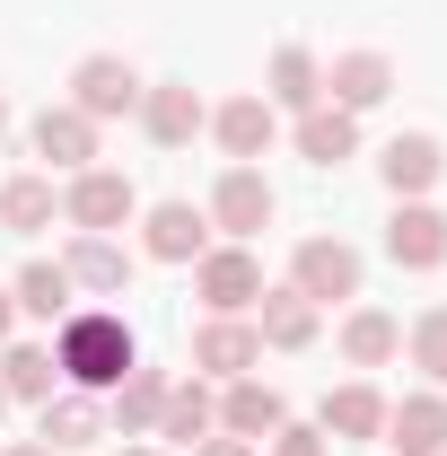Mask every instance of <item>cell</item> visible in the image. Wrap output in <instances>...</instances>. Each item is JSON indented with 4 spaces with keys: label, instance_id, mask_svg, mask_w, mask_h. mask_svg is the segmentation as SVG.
Returning <instances> with one entry per match:
<instances>
[{
    "label": "cell",
    "instance_id": "cell-1",
    "mask_svg": "<svg viewBox=\"0 0 447 456\" xmlns=\"http://www.w3.org/2000/svg\"><path fill=\"white\" fill-rule=\"evenodd\" d=\"M53 369H61V387H79V395H114L141 369V342H132V325L114 307H70L53 325Z\"/></svg>",
    "mask_w": 447,
    "mask_h": 456
},
{
    "label": "cell",
    "instance_id": "cell-2",
    "mask_svg": "<svg viewBox=\"0 0 447 456\" xmlns=\"http://www.w3.org/2000/svg\"><path fill=\"white\" fill-rule=\"evenodd\" d=\"M61 220L79 228V237H114V228L141 220V193H132L123 167H79L70 184H61Z\"/></svg>",
    "mask_w": 447,
    "mask_h": 456
},
{
    "label": "cell",
    "instance_id": "cell-3",
    "mask_svg": "<svg viewBox=\"0 0 447 456\" xmlns=\"http://www.w3.org/2000/svg\"><path fill=\"white\" fill-rule=\"evenodd\" d=\"M289 289H298V298H316V307L360 298V246H342V237H307V246L289 255Z\"/></svg>",
    "mask_w": 447,
    "mask_h": 456
},
{
    "label": "cell",
    "instance_id": "cell-4",
    "mask_svg": "<svg viewBox=\"0 0 447 456\" xmlns=\"http://www.w3.org/2000/svg\"><path fill=\"white\" fill-rule=\"evenodd\" d=\"M193 289H202L211 316H246V307L264 298V264H255V246H211V255L193 264Z\"/></svg>",
    "mask_w": 447,
    "mask_h": 456
},
{
    "label": "cell",
    "instance_id": "cell-5",
    "mask_svg": "<svg viewBox=\"0 0 447 456\" xmlns=\"http://www.w3.org/2000/svg\"><path fill=\"white\" fill-rule=\"evenodd\" d=\"M70 106L88 114V123H114V114H141V70L123 53H88L70 70Z\"/></svg>",
    "mask_w": 447,
    "mask_h": 456
},
{
    "label": "cell",
    "instance_id": "cell-6",
    "mask_svg": "<svg viewBox=\"0 0 447 456\" xmlns=\"http://www.w3.org/2000/svg\"><path fill=\"white\" fill-rule=\"evenodd\" d=\"M272 184H264V167H228L220 184H211V228H228V246H246V237H264L272 228Z\"/></svg>",
    "mask_w": 447,
    "mask_h": 456
},
{
    "label": "cell",
    "instance_id": "cell-7",
    "mask_svg": "<svg viewBox=\"0 0 447 456\" xmlns=\"http://www.w3.org/2000/svg\"><path fill=\"white\" fill-rule=\"evenodd\" d=\"M27 150H36L45 167L79 175V167H97V123H88L79 106H45L36 123H27Z\"/></svg>",
    "mask_w": 447,
    "mask_h": 456
},
{
    "label": "cell",
    "instance_id": "cell-8",
    "mask_svg": "<svg viewBox=\"0 0 447 456\" xmlns=\"http://www.w3.org/2000/svg\"><path fill=\"white\" fill-rule=\"evenodd\" d=\"M141 246H150V264H202L211 255V211L158 202V211H141Z\"/></svg>",
    "mask_w": 447,
    "mask_h": 456
},
{
    "label": "cell",
    "instance_id": "cell-9",
    "mask_svg": "<svg viewBox=\"0 0 447 456\" xmlns=\"http://www.w3.org/2000/svg\"><path fill=\"white\" fill-rule=\"evenodd\" d=\"M378 175H386L394 202H430V184L447 175V150L430 141V132H394L386 150H378Z\"/></svg>",
    "mask_w": 447,
    "mask_h": 456
},
{
    "label": "cell",
    "instance_id": "cell-10",
    "mask_svg": "<svg viewBox=\"0 0 447 456\" xmlns=\"http://www.w3.org/2000/svg\"><path fill=\"white\" fill-rule=\"evenodd\" d=\"M386 255L403 264V273H439V264H447V211H439V202H394Z\"/></svg>",
    "mask_w": 447,
    "mask_h": 456
},
{
    "label": "cell",
    "instance_id": "cell-11",
    "mask_svg": "<svg viewBox=\"0 0 447 456\" xmlns=\"http://www.w3.org/2000/svg\"><path fill=\"white\" fill-rule=\"evenodd\" d=\"M386 97H394V61L386 53H334L325 61V106L369 114V106H386Z\"/></svg>",
    "mask_w": 447,
    "mask_h": 456
},
{
    "label": "cell",
    "instance_id": "cell-12",
    "mask_svg": "<svg viewBox=\"0 0 447 456\" xmlns=\"http://www.w3.org/2000/svg\"><path fill=\"white\" fill-rule=\"evenodd\" d=\"M255 360H264V334H255L246 316H211V325L193 334V369H202V378H255Z\"/></svg>",
    "mask_w": 447,
    "mask_h": 456
},
{
    "label": "cell",
    "instance_id": "cell-13",
    "mask_svg": "<svg viewBox=\"0 0 447 456\" xmlns=\"http://www.w3.org/2000/svg\"><path fill=\"white\" fill-rule=\"evenodd\" d=\"M202 123H211V106H202L184 79H158V88H141V132H150L158 150H184Z\"/></svg>",
    "mask_w": 447,
    "mask_h": 456
},
{
    "label": "cell",
    "instance_id": "cell-14",
    "mask_svg": "<svg viewBox=\"0 0 447 456\" xmlns=\"http://www.w3.org/2000/svg\"><path fill=\"white\" fill-rule=\"evenodd\" d=\"M264 106H272V114H307V106H325V61L307 53V45H280L272 70H264Z\"/></svg>",
    "mask_w": 447,
    "mask_h": 456
},
{
    "label": "cell",
    "instance_id": "cell-15",
    "mask_svg": "<svg viewBox=\"0 0 447 456\" xmlns=\"http://www.w3.org/2000/svg\"><path fill=\"white\" fill-rule=\"evenodd\" d=\"M280 421H289V403H280V387H264V378H228V395H220V430L228 439H272Z\"/></svg>",
    "mask_w": 447,
    "mask_h": 456
},
{
    "label": "cell",
    "instance_id": "cell-16",
    "mask_svg": "<svg viewBox=\"0 0 447 456\" xmlns=\"http://www.w3.org/2000/svg\"><path fill=\"white\" fill-rule=\"evenodd\" d=\"M211 132H220V150H228V167H255L264 150H272V132H280V114L264 106V97H228L220 114H211Z\"/></svg>",
    "mask_w": 447,
    "mask_h": 456
},
{
    "label": "cell",
    "instance_id": "cell-17",
    "mask_svg": "<svg viewBox=\"0 0 447 456\" xmlns=\"http://www.w3.org/2000/svg\"><path fill=\"white\" fill-rule=\"evenodd\" d=\"M386 439H394V456H447V395L386 403Z\"/></svg>",
    "mask_w": 447,
    "mask_h": 456
},
{
    "label": "cell",
    "instance_id": "cell-18",
    "mask_svg": "<svg viewBox=\"0 0 447 456\" xmlns=\"http://www.w3.org/2000/svg\"><path fill=\"white\" fill-rule=\"evenodd\" d=\"M316 298H298V289H264L255 298V334H264V351H307L316 342Z\"/></svg>",
    "mask_w": 447,
    "mask_h": 456
},
{
    "label": "cell",
    "instance_id": "cell-19",
    "mask_svg": "<svg viewBox=\"0 0 447 456\" xmlns=\"http://www.w3.org/2000/svg\"><path fill=\"white\" fill-rule=\"evenodd\" d=\"M289 141H298V159H307V167H342V159L360 150V114H342V106H307Z\"/></svg>",
    "mask_w": 447,
    "mask_h": 456
},
{
    "label": "cell",
    "instance_id": "cell-20",
    "mask_svg": "<svg viewBox=\"0 0 447 456\" xmlns=\"http://www.w3.org/2000/svg\"><path fill=\"white\" fill-rule=\"evenodd\" d=\"M220 430V395L202 387V378H184V387H167V403H158V430L150 439H184V448H202Z\"/></svg>",
    "mask_w": 447,
    "mask_h": 456
},
{
    "label": "cell",
    "instance_id": "cell-21",
    "mask_svg": "<svg viewBox=\"0 0 447 456\" xmlns=\"http://www.w3.org/2000/svg\"><path fill=\"white\" fill-rule=\"evenodd\" d=\"M106 430V412H97V395H79V387H61V395H45V421H36V439L53 456H70V448H88Z\"/></svg>",
    "mask_w": 447,
    "mask_h": 456
},
{
    "label": "cell",
    "instance_id": "cell-22",
    "mask_svg": "<svg viewBox=\"0 0 447 456\" xmlns=\"http://www.w3.org/2000/svg\"><path fill=\"white\" fill-rule=\"evenodd\" d=\"M316 430H325L334 448H342V439H386V395H378V387H334Z\"/></svg>",
    "mask_w": 447,
    "mask_h": 456
},
{
    "label": "cell",
    "instance_id": "cell-23",
    "mask_svg": "<svg viewBox=\"0 0 447 456\" xmlns=\"http://www.w3.org/2000/svg\"><path fill=\"white\" fill-rule=\"evenodd\" d=\"M0 395H9V403H45V395H61L53 351H45V342H9V351H0Z\"/></svg>",
    "mask_w": 447,
    "mask_h": 456
},
{
    "label": "cell",
    "instance_id": "cell-24",
    "mask_svg": "<svg viewBox=\"0 0 447 456\" xmlns=\"http://www.w3.org/2000/svg\"><path fill=\"white\" fill-rule=\"evenodd\" d=\"M394 351H403V325H394L386 307H351L342 316V360L351 369H386Z\"/></svg>",
    "mask_w": 447,
    "mask_h": 456
},
{
    "label": "cell",
    "instance_id": "cell-25",
    "mask_svg": "<svg viewBox=\"0 0 447 456\" xmlns=\"http://www.w3.org/2000/svg\"><path fill=\"white\" fill-rule=\"evenodd\" d=\"M53 211H61L53 175H9V184H0V228H9V237H36V228H53Z\"/></svg>",
    "mask_w": 447,
    "mask_h": 456
},
{
    "label": "cell",
    "instance_id": "cell-26",
    "mask_svg": "<svg viewBox=\"0 0 447 456\" xmlns=\"http://www.w3.org/2000/svg\"><path fill=\"white\" fill-rule=\"evenodd\" d=\"M61 273H70V289H123L132 281V255H123L114 237H70Z\"/></svg>",
    "mask_w": 447,
    "mask_h": 456
},
{
    "label": "cell",
    "instance_id": "cell-27",
    "mask_svg": "<svg viewBox=\"0 0 447 456\" xmlns=\"http://www.w3.org/2000/svg\"><path fill=\"white\" fill-rule=\"evenodd\" d=\"M167 387H175V378H158V369H132V378L114 387V421H123V439H150V430H158Z\"/></svg>",
    "mask_w": 447,
    "mask_h": 456
},
{
    "label": "cell",
    "instance_id": "cell-28",
    "mask_svg": "<svg viewBox=\"0 0 447 456\" xmlns=\"http://www.w3.org/2000/svg\"><path fill=\"white\" fill-rule=\"evenodd\" d=\"M9 298H18V316L61 325V316H70V273H61V264H27V273L9 281Z\"/></svg>",
    "mask_w": 447,
    "mask_h": 456
},
{
    "label": "cell",
    "instance_id": "cell-29",
    "mask_svg": "<svg viewBox=\"0 0 447 456\" xmlns=\"http://www.w3.org/2000/svg\"><path fill=\"white\" fill-rule=\"evenodd\" d=\"M403 351H412V369H421V378H439V387H447V307H421V316H412V334H403Z\"/></svg>",
    "mask_w": 447,
    "mask_h": 456
},
{
    "label": "cell",
    "instance_id": "cell-30",
    "mask_svg": "<svg viewBox=\"0 0 447 456\" xmlns=\"http://www.w3.org/2000/svg\"><path fill=\"white\" fill-rule=\"evenodd\" d=\"M272 456H334V448H325V430H307V421H280V430H272Z\"/></svg>",
    "mask_w": 447,
    "mask_h": 456
},
{
    "label": "cell",
    "instance_id": "cell-31",
    "mask_svg": "<svg viewBox=\"0 0 447 456\" xmlns=\"http://www.w3.org/2000/svg\"><path fill=\"white\" fill-rule=\"evenodd\" d=\"M193 456H255V448H246V439H202Z\"/></svg>",
    "mask_w": 447,
    "mask_h": 456
},
{
    "label": "cell",
    "instance_id": "cell-32",
    "mask_svg": "<svg viewBox=\"0 0 447 456\" xmlns=\"http://www.w3.org/2000/svg\"><path fill=\"white\" fill-rule=\"evenodd\" d=\"M9 325H18V298H9V289H0V342H9Z\"/></svg>",
    "mask_w": 447,
    "mask_h": 456
},
{
    "label": "cell",
    "instance_id": "cell-33",
    "mask_svg": "<svg viewBox=\"0 0 447 456\" xmlns=\"http://www.w3.org/2000/svg\"><path fill=\"white\" fill-rule=\"evenodd\" d=\"M9 456H53V448H45V439H18V448H9Z\"/></svg>",
    "mask_w": 447,
    "mask_h": 456
},
{
    "label": "cell",
    "instance_id": "cell-34",
    "mask_svg": "<svg viewBox=\"0 0 447 456\" xmlns=\"http://www.w3.org/2000/svg\"><path fill=\"white\" fill-rule=\"evenodd\" d=\"M123 456H158V448H123Z\"/></svg>",
    "mask_w": 447,
    "mask_h": 456
},
{
    "label": "cell",
    "instance_id": "cell-35",
    "mask_svg": "<svg viewBox=\"0 0 447 456\" xmlns=\"http://www.w3.org/2000/svg\"><path fill=\"white\" fill-rule=\"evenodd\" d=\"M0 132H9V106H0Z\"/></svg>",
    "mask_w": 447,
    "mask_h": 456
},
{
    "label": "cell",
    "instance_id": "cell-36",
    "mask_svg": "<svg viewBox=\"0 0 447 456\" xmlns=\"http://www.w3.org/2000/svg\"><path fill=\"white\" fill-rule=\"evenodd\" d=\"M0 412H9V395H0Z\"/></svg>",
    "mask_w": 447,
    "mask_h": 456
}]
</instances>
